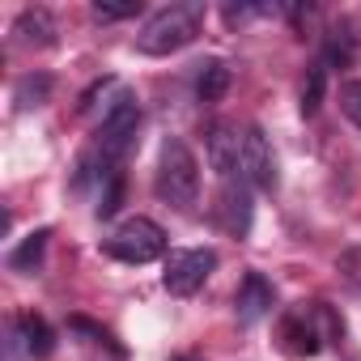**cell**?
<instances>
[{
  "label": "cell",
  "mask_w": 361,
  "mask_h": 361,
  "mask_svg": "<svg viewBox=\"0 0 361 361\" xmlns=\"http://www.w3.org/2000/svg\"><path fill=\"white\" fill-rule=\"evenodd\" d=\"M204 26V5L200 0H183V5H166L157 9L140 35H136V51L145 56H170V51H183Z\"/></svg>",
  "instance_id": "obj_1"
},
{
  "label": "cell",
  "mask_w": 361,
  "mask_h": 361,
  "mask_svg": "<svg viewBox=\"0 0 361 361\" xmlns=\"http://www.w3.org/2000/svg\"><path fill=\"white\" fill-rule=\"evenodd\" d=\"M157 196L170 209H178V213H192L196 200H200V166H196L192 149L178 136H170L161 145V157H157Z\"/></svg>",
  "instance_id": "obj_2"
},
{
  "label": "cell",
  "mask_w": 361,
  "mask_h": 361,
  "mask_svg": "<svg viewBox=\"0 0 361 361\" xmlns=\"http://www.w3.org/2000/svg\"><path fill=\"white\" fill-rule=\"evenodd\" d=\"M102 251L119 264H153L166 255V230L149 217H132L102 243Z\"/></svg>",
  "instance_id": "obj_3"
},
{
  "label": "cell",
  "mask_w": 361,
  "mask_h": 361,
  "mask_svg": "<svg viewBox=\"0 0 361 361\" xmlns=\"http://www.w3.org/2000/svg\"><path fill=\"white\" fill-rule=\"evenodd\" d=\"M136 128H140V106H136V98L119 94V98L106 106L102 128H98V153H102V161L115 166V161L136 145Z\"/></svg>",
  "instance_id": "obj_4"
},
{
  "label": "cell",
  "mask_w": 361,
  "mask_h": 361,
  "mask_svg": "<svg viewBox=\"0 0 361 361\" xmlns=\"http://www.w3.org/2000/svg\"><path fill=\"white\" fill-rule=\"evenodd\" d=\"M217 268V251L209 247H196V251H170L166 255V272H161V285L174 293V298H192Z\"/></svg>",
  "instance_id": "obj_5"
},
{
  "label": "cell",
  "mask_w": 361,
  "mask_h": 361,
  "mask_svg": "<svg viewBox=\"0 0 361 361\" xmlns=\"http://www.w3.org/2000/svg\"><path fill=\"white\" fill-rule=\"evenodd\" d=\"M243 178L259 192H276V183H281L276 153H272V140L264 136V128L243 132Z\"/></svg>",
  "instance_id": "obj_6"
},
{
  "label": "cell",
  "mask_w": 361,
  "mask_h": 361,
  "mask_svg": "<svg viewBox=\"0 0 361 361\" xmlns=\"http://www.w3.org/2000/svg\"><path fill=\"white\" fill-rule=\"evenodd\" d=\"M272 306H276V289H272V281H268V276H259V272H247V276H243V285H238V298H234L238 323H243V327H251V323H259Z\"/></svg>",
  "instance_id": "obj_7"
},
{
  "label": "cell",
  "mask_w": 361,
  "mask_h": 361,
  "mask_svg": "<svg viewBox=\"0 0 361 361\" xmlns=\"http://www.w3.org/2000/svg\"><path fill=\"white\" fill-rule=\"evenodd\" d=\"M204 145H209V166L221 178H234V170H243V136H238V128L213 123L209 136H204Z\"/></svg>",
  "instance_id": "obj_8"
},
{
  "label": "cell",
  "mask_w": 361,
  "mask_h": 361,
  "mask_svg": "<svg viewBox=\"0 0 361 361\" xmlns=\"http://www.w3.org/2000/svg\"><path fill=\"white\" fill-rule=\"evenodd\" d=\"M217 217H221V226H226L230 234L247 238V234H251V188H247V183H234V178H226Z\"/></svg>",
  "instance_id": "obj_9"
},
{
  "label": "cell",
  "mask_w": 361,
  "mask_h": 361,
  "mask_svg": "<svg viewBox=\"0 0 361 361\" xmlns=\"http://www.w3.org/2000/svg\"><path fill=\"white\" fill-rule=\"evenodd\" d=\"M357 56H361V35H357V26H353L348 18L331 22V30H327V39H323V64H327V68H353Z\"/></svg>",
  "instance_id": "obj_10"
},
{
  "label": "cell",
  "mask_w": 361,
  "mask_h": 361,
  "mask_svg": "<svg viewBox=\"0 0 361 361\" xmlns=\"http://www.w3.org/2000/svg\"><path fill=\"white\" fill-rule=\"evenodd\" d=\"M13 35L22 47H51L56 43V22L47 9H22L13 22Z\"/></svg>",
  "instance_id": "obj_11"
},
{
  "label": "cell",
  "mask_w": 361,
  "mask_h": 361,
  "mask_svg": "<svg viewBox=\"0 0 361 361\" xmlns=\"http://www.w3.org/2000/svg\"><path fill=\"white\" fill-rule=\"evenodd\" d=\"M310 314H314V306L310 310H293V314H285V327H281V336H285V344L293 348V353H302V357H314L319 353V327L310 323Z\"/></svg>",
  "instance_id": "obj_12"
},
{
  "label": "cell",
  "mask_w": 361,
  "mask_h": 361,
  "mask_svg": "<svg viewBox=\"0 0 361 361\" xmlns=\"http://www.w3.org/2000/svg\"><path fill=\"white\" fill-rule=\"evenodd\" d=\"M18 331H22V344H26V353H30V357H51L56 336H51V327H47V319H43V314L26 310V314L18 319Z\"/></svg>",
  "instance_id": "obj_13"
},
{
  "label": "cell",
  "mask_w": 361,
  "mask_h": 361,
  "mask_svg": "<svg viewBox=\"0 0 361 361\" xmlns=\"http://www.w3.org/2000/svg\"><path fill=\"white\" fill-rule=\"evenodd\" d=\"M226 90H230V68H226L221 60H209V64L200 68V81H196L200 102H221Z\"/></svg>",
  "instance_id": "obj_14"
},
{
  "label": "cell",
  "mask_w": 361,
  "mask_h": 361,
  "mask_svg": "<svg viewBox=\"0 0 361 361\" xmlns=\"http://www.w3.org/2000/svg\"><path fill=\"white\" fill-rule=\"evenodd\" d=\"M47 238H51V230H35L13 255H9V268L13 272H35L39 264H43V251H47Z\"/></svg>",
  "instance_id": "obj_15"
},
{
  "label": "cell",
  "mask_w": 361,
  "mask_h": 361,
  "mask_svg": "<svg viewBox=\"0 0 361 361\" xmlns=\"http://www.w3.org/2000/svg\"><path fill=\"white\" fill-rule=\"evenodd\" d=\"M47 94H51V77H22L18 81V90H13V102L22 106V111H30V106H43L47 102Z\"/></svg>",
  "instance_id": "obj_16"
},
{
  "label": "cell",
  "mask_w": 361,
  "mask_h": 361,
  "mask_svg": "<svg viewBox=\"0 0 361 361\" xmlns=\"http://www.w3.org/2000/svg\"><path fill=\"white\" fill-rule=\"evenodd\" d=\"M323 90H327V64H310L306 73V85H302V115H314L323 106Z\"/></svg>",
  "instance_id": "obj_17"
},
{
  "label": "cell",
  "mask_w": 361,
  "mask_h": 361,
  "mask_svg": "<svg viewBox=\"0 0 361 361\" xmlns=\"http://www.w3.org/2000/svg\"><path fill=\"white\" fill-rule=\"evenodd\" d=\"M119 204H123V174H119V170H106V188H102L94 213H98V217H115Z\"/></svg>",
  "instance_id": "obj_18"
},
{
  "label": "cell",
  "mask_w": 361,
  "mask_h": 361,
  "mask_svg": "<svg viewBox=\"0 0 361 361\" xmlns=\"http://www.w3.org/2000/svg\"><path fill=\"white\" fill-rule=\"evenodd\" d=\"M140 0H98L94 5V18L98 22H123V18H140Z\"/></svg>",
  "instance_id": "obj_19"
},
{
  "label": "cell",
  "mask_w": 361,
  "mask_h": 361,
  "mask_svg": "<svg viewBox=\"0 0 361 361\" xmlns=\"http://www.w3.org/2000/svg\"><path fill=\"white\" fill-rule=\"evenodd\" d=\"M336 272H340V281H344V285H353V289L361 293V247L340 251V255H336Z\"/></svg>",
  "instance_id": "obj_20"
},
{
  "label": "cell",
  "mask_w": 361,
  "mask_h": 361,
  "mask_svg": "<svg viewBox=\"0 0 361 361\" xmlns=\"http://www.w3.org/2000/svg\"><path fill=\"white\" fill-rule=\"evenodd\" d=\"M340 111L361 128V81H344L340 85Z\"/></svg>",
  "instance_id": "obj_21"
}]
</instances>
